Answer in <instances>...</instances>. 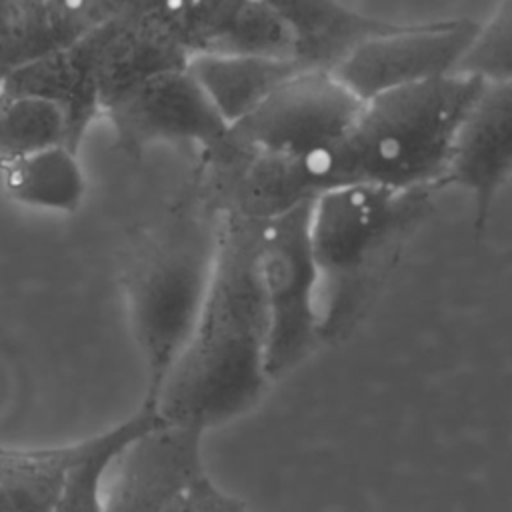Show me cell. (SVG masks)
<instances>
[{"label":"cell","instance_id":"21","mask_svg":"<svg viewBox=\"0 0 512 512\" xmlns=\"http://www.w3.org/2000/svg\"><path fill=\"white\" fill-rule=\"evenodd\" d=\"M452 74L484 84L512 82V0H502L492 18L478 26Z\"/></svg>","mask_w":512,"mask_h":512},{"label":"cell","instance_id":"14","mask_svg":"<svg viewBox=\"0 0 512 512\" xmlns=\"http://www.w3.org/2000/svg\"><path fill=\"white\" fill-rule=\"evenodd\" d=\"M188 72L228 126L248 116L300 68L290 58L252 54H192Z\"/></svg>","mask_w":512,"mask_h":512},{"label":"cell","instance_id":"18","mask_svg":"<svg viewBox=\"0 0 512 512\" xmlns=\"http://www.w3.org/2000/svg\"><path fill=\"white\" fill-rule=\"evenodd\" d=\"M82 440L48 448L0 446V512H52Z\"/></svg>","mask_w":512,"mask_h":512},{"label":"cell","instance_id":"15","mask_svg":"<svg viewBox=\"0 0 512 512\" xmlns=\"http://www.w3.org/2000/svg\"><path fill=\"white\" fill-rule=\"evenodd\" d=\"M92 26L76 0H0V86L12 68L76 42Z\"/></svg>","mask_w":512,"mask_h":512},{"label":"cell","instance_id":"24","mask_svg":"<svg viewBox=\"0 0 512 512\" xmlns=\"http://www.w3.org/2000/svg\"><path fill=\"white\" fill-rule=\"evenodd\" d=\"M0 102H2V92H0Z\"/></svg>","mask_w":512,"mask_h":512},{"label":"cell","instance_id":"4","mask_svg":"<svg viewBox=\"0 0 512 512\" xmlns=\"http://www.w3.org/2000/svg\"><path fill=\"white\" fill-rule=\"evenodd\" d=\"M220 242V210L148 236L124 264L128 322L148 376L142 402H150L184 348L204 306Z\"/></svg>","mask_w":512,"mask_h":512},{"label":"cell","instance_id":"5","mask_svg":"<svg viewBox=\"0 0 512 512\" xmlns=\"http://www.w3.org/2000/svg\"><path fill=\"white\" fill-rule=\"evenodd\" d=\"M312 200L258 218L256 272L268 320L270 380L294 370L324 342L318 310L320 280L308 236Z\"/></svg>","mask_w":512,"mask_h":512},{"label":"cell","instance_id":"7","mask_svg":"<svg viewBox=\"0 0 512 512\" xmlns=\"http://www.w3.org/2000/svg\"><path fill=\"white\" fill-rule=\"evenodd\" d=\"M204 434L158 418L112 462L104 484V512H182L194 484L208 474Z\"/></svg>","mask_w":512,"mask_h":512},{"label":"cell","instance_id":"20","mask_svg":"<svg viewBox=\"0 0 512 512\" xmlns=\"http://www.w3.org/2000/svg\"><path fill=\"white\" fill-rule=\"evenodd\" d=\"M244 0H168L152 18L188 56L216 52Z\"/></svg>","mask_w":512,"mask_h":512},{"label":"cell","instance_id":"19","mask_svg":"<svg viewBox=\"0 0 512 512\" xmlns=\"http://www.w3.org/2000/svg\"><path fill=\"white\" fill-rule=\"evenodd\" d=\"M68 144L64 110L42 96L2 94L0 102V160Z\"/></svg>","mask_w":512,"mask_h":512},{"label":"cell","instance_id":"8","mask_svg":"<svg viewBox=\"0 0 512 512\" xmlns=\"http://www.w3.org/2000/svg\"><path fill=\"white\" fill-rule=\"evenodd\" d=\"M478 26L470 18L396 24L362 40L332 72L362 102L394 88L448 76Z\"/></svg>","mask_w":512,"mask_h":512},{"label":"cell","instance_id":"3","mask_svg":"<svg viewBox=\"0 0 512 512\" xmlns=\"http://www.w3.org/2000/svg\"><path fill=\"white\" fill-rule=\"evenodd\" d=\"M432 192L342 184L314 196L308 236L320 280L324 342L342 338L362 318L410 230L426 214Z\"/></svg>","mask_w":512,"mask_h":512},{"label":"cell","instance_id":"10","mask_svg":"<svg viewBox=\"0 0 512 512\" xmlns=\"http://www.w3.org/2000/svg\"><path fill=\"white\" fill-rule=\"evenodd\" d=\"M512 170V82L486 84L464 116L438 188L460 186L474 202V230L488 222L490 206Z\"/></svg>","mask_w":512,"mask_h":512},{"label":"cell","instance_id":"17","mask_svg":"<svg viewBox=\"0 0 512 512\" xmlns=\"http://www.w3.org/2000/svg\"><path fill=\"white\" fill-rule=\"evenodd\" d=\"M156 420V412L140 404L130 418L84 438L80 452L62 478L52 512H104V484L112 462L126 444Z\"/></svg>","mask_w":512,"mask_h":512},{"label":"cell","instance_id":"6","mask_svg":"<svg viewBox=\"0 0 512 512\" xmlns=\"http://www.w3.org/2000/svg\"><path fill=\"white\" fill-rule=\"evenodd\" d=\"M362 100L330 70H298L248 116L230 126L228 142L290 158L328 148L352 126Z\"/></svg>","mask_w":512,"mask_h":512},{"label":"cell","instance_id":"1","mask_svg":"<svg viewBox=\"0 0 512 512\" xmlns=\"http://www.w3.org/2000/svg\"><path fill=\"white\" fill-rule=\"evenodd\" d=\"M258 218L220 210L212 282L196 324L150 402L164 422L202 432L250 410L266 374V306L256 272Z\"/></svg>","mask_w":512,"mask_h":512},{"label":"cell","instance_id":"16","mask_svg":"<svg viewBox=\"0 0 512 512\" xmlns=\"http://www.w3.org/2000/svg\"><path fill=\"white\" fill-rule=\"evenodd\" d=\"M6 196L22 206L72 214L86 196V176L78 152L66 144L0 160Z\"/></svg>","mask_w":512,"mask_h":512},{"label":"cell","instance_id":"2","mask_svg":"<svg viewBox=\"0 0 512 512\" xmlns=\"http://www.w3.org/2000/svg\"><path fill=\"white\" fill-rule=\"evenodd\" d=\"M484 86L448 74L364 100L340 140L302 158L314 192L342 184L436 190L452 140Z\"/></svg>","mask_w":512,"mask_h":512},{"label":"cell","instance_id":"13","mask_svg":"<svg viewBox=\"0 0 512 512\" xmlns=\"http://www.w3.org/2000/svg\"><path fill=\"white\" fill-rule=\"evenodd\" d=\"M0 92L6 96L32 94L56 102L66 114L68 144L76 152L86 128L102 112L80 38L12 68Z\"/></svg>","mask_w":512,"mask_h":512},{"label":"cell","instance_id":"23","mask_svg":"<svg viewBox=\"0 0 512 512\" xmlns=\"http://www.w3.org/2000/svg\"><path fill=\"white\" fill-rule=\"evenodd\" d=\"M182 512H248L244 502L224 492L204 474L190 490Z\"/></svg>","mask_w":512,"mask_h":512},{"label":"cell","instance_id":"12","mask_svg":"<svg viewBox=\"0 0 512 512\" xmlns=\"http://www.w3.org/2000/svg\"><path fill=\"white\" fill-rule=\"evenodd\" d=\"M284 22L292 60L304 70H334L362 40L388 32L396 22L364 16L340 0H264Z\"/></svg>","mask_w":512,"mask_h":512},{"label":"cell","instance_id":"11","mask_svg":"<svg viewBox=\"0 0 512 512\" xmlns=\"http://www.w3.org/2000/svg\"><path fill=\"white\" fill-rule=\"evenodd\" d=\"M100 110L106 112L146 80L184 68L188 54L154 18H108L80 36Z\"/></svg>","mask_w":512,"mask_h":512},{"label":"cell","instance_id":"9","mask_svg":"<svg viewBox=\"0 0 512 512\" xmlns=\"http://www.w3.org/2000/svg\"><path fill=\"white\" fill-rule=\"evenodd\" d=\"M106 114L128 148L170 142L212 152L230 132L186 66L146 80Z\"/></svg>","mask_w":512,"mask_h":512},{"label":"cell","instance_id":"22","mask_svg":"<svg viewBox=\"0 0 512 512\" xmlns=\"http://www.w3.org/2000/svg\"><path fill=\"white\" fill-rule=\"evenodd\" d=\"M96 26L108 18H152L168 0H78Z\"/></svg>","mask_w":512,"mask_h":512}]
</instances>
